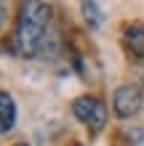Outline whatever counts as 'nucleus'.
Instances as JSON below:
<instances>
[{
	"instance_id": "1",
	"label": "nucleus",
	"mask_w": 144,
	"mask_h": 146,
	"mask_svg": "<svg viewBox=\"0 0 144 146\" xmlns=\"http://www.w3.org/2000/svg\"><path fill=\"white\" fill-rule=\"evenodd\" d=\"M51 21H54V8L46 0H24L13 29V53L21 58H35L46 45Z\"/></svg>"
},
{
	"instance_id": "2",
	"label": "nucleus",
	"mask_w": 144,
	"mask_h": 146,
	"mask_svg": "<svg viewBox=\"0 0 144 146\" xmlns=\"http://www.w3.org/2000/svg\"><path fill=\"white\" fill-rule=\"evenodd\" d=\"M72 114L88 127L91 135H96L104 130L107 125V104L96 96H80L72 101Z\"/></svg>"
},
{
	"instance_id": "3",
	"label": "nucleus",
	"mask_w": 144,
	"mask_h": 146,
	"mask_svg": "<svg viewBox=\"0 0 144 146\" xmlns=\"http://www.w3.org/2000/svg\"><path fill=\"white\" fill-rule=\"evenodd\" d=\"M144 104V98H141V90L136 88V85H120V88L115 90V96H112V109H115V114L120 117V119H128L133 114H139V109Z\"/></svg>"
},
{
	"instance_id": "4",
	"label": "nucleus",
	"mask_w": 144,
	"mask_h": 146,
	"mask_svg": "<svg viewBox=\"0 0 144 146\" xmlns=\"http://www.w3.org/2000/svg\"><path fill=\"white\" fill-rule=\"evenodd\" d=\"M123 48L128 50L133 58H144V24H128L123 32Z\"/></svg>"
},
{
	"instance_id": "5",
	"label": "nucleus",
	"mask_w": 144,
	"mask_h": 146,
	"mask_svg": "<svg viewBox=\"0 0 144 146\" xmlns=\"http://www.w3.org/2000/svg\"><path fill=\"white\" fill-rule=\"evenodd\" d=\"M16 125V104L11 98V93L0 90V135L8 133Z\"/></svg>"
},
{
	"instance_id": "6",
	"label": "nucleus",
	"mask_w": 144,
	"mask_h": 146,
	"mask_svg": "<svg viewBox=\"0 0 144 146\" xmlns=\"http://www.w3.org/2000/svg\"><path fill=\"white\" fill-rule=\"evenodd\" d=\"M80 8H83V19H86L88 29H99L101 27V11L94 0H80Z\"/></svg>"
},
{
	"instance_id": "7",
	"label": "nucleus",
	"mask_w": 144,
	"mask_h": 146,
	"mask_svg": "<svg viewBox=\"0 0 144 146\" xmlns=\"http://www.w3.org/2000/svg\"><path fill=\"white\" fill-rule=\"evenodd\" d=\"M5 24V0H0V27Z\"/></svg>"
},
{
	"instance_id": "8",
	"label": "nucleus",
	"mask_w": 144,
	"mask_h": 146,
	"mask_svg": "<svg viewBox=\"0 0 144 146\" xmlns=\"http://www.w3.org/2000/svg\"><path fill=\"white\" fill-rule=\"evenodd\" d=\"M13 146H27V143H13Z\"/></svg>"
}]
</instances>
